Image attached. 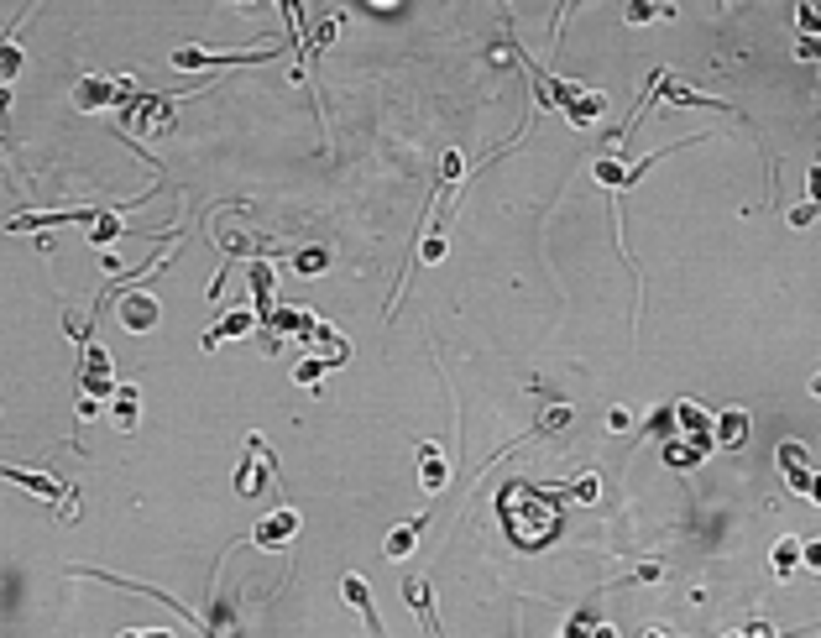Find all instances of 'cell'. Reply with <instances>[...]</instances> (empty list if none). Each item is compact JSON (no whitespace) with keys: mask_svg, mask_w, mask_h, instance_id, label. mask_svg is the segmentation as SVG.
Here are the masks:
<instances>
[{"mask_svg":"<svg viewBox=\"0 0 821 638\" xmlns=\"http://www.w3.org/2000/svg\"><path fill=\"white\" fill-rule=\"evenodd\" d=\"M706 450H712V435H675V440L665 445V466L691 471L696 461H706Z\"/></svg>","mask_w":821,"mask_h":638,"instance_id":"16","label":"cell"},{"mask_svg":"<svg viewBox=\"0 0 821 638\" xmlns=\"http://www.w3.org/2000/svg\"><path fill=\"white\" fill-rule=\"evenodd\" d=\"M743 638H790V633H785V628H769V623H748Z\"/></svg>","mask_w":821,"mask_h":638,"instance_id":"44","label":"cell"},{"mask_svg":"<svg viewBox=\"0 0 821 638\" xmlns=\"http://www.w3.org/2000/svg\"><path fill=\"white\" fill-rule=\"evenodd\" d=\"M231 6H246V11H252V6H262V0H231Z\"/></svg>","mask_w":821,"mask_h":638,"instance_id":"50","label":"cell"},{"mask_svg":"<svg viewBox=\"0 0 821 638\" xmlns=\"http://www.w3.org/2000/svg\"><path fill=\"white\" fill-rule=\"evenodd\" d=\"M565 492L576 497V503H597V497H602V476L586 471V476H576V482H565Z\"/></svg>","mask_w":821,"mask_h":638,"instance_id":"35","label":"cell"},{"mask_svg":"<svg viewBox=\"0 0 821 638\" xmlns=\"http://www.w3.org/2000/svg\"><path fill=\"white\" fill-rule=\"evenodd\" d=\"M445 252H450V241H445V194H440L435 215H429V225H424V246H419V257L435 267V262H445Z\"/></svg>","mask_w":821,"mask_h":638,"instance_id":"22","label":"cell"},{"mask_svg":"<svg viewBox=\"0 0 821 638\" xmlns=\"http://www.w3.org/2000/svg\"><path fill=\"white\" fill-rule=\"evenodd\" d=\"M811 393H816V398H821V372H816V377H811Z\"/></svg>","mask_w":821,"mask_h":638,"instance_id":"51","label":"cell"},{"mask_svg":"<svg viewBox=\"0 0 821 638\" xmlns=\"http://www.w3.org/2000/svg\"><path fill=\"white\" fill-rule=\"evenodd\" d=\"M649 95H665V100H675V105H696V110H733V105H722V100H706L701 89L680 84V79H665V74H654V89H649Z\"/></svg>","mask_w":821,"mask_h":638,"instance_id":"17","label":"cell"},{"mask_svg":"<svg viewBox=\"0 0 821 638\" xmlns=\"http://www.w3.org/2000/svg\"><path fill=\"white\" fill-rule=\"evenodd\" d=\"M116 304H121V325L131 335H147V330H157V319H163V304H157L152 293H142V288L116 293Z\"/></svg>","mask_w":821,"mask_h":638,"instance_id":"10","label":"cell"},{"mask_svg":"<svg viewBox=\"0 0 821 638\" xmlns=\"http://www.w3.org/2000/svg\"><path fill=\"white\" fill-rule=\"evenodd\" d=\"M110 419H116L121 435H131V429L142 424V393H136V382L116 387V398H110Z\"/></svg>","mask_w":821,"mask_h":638,"instance_id":"20","label":"cell"},{"mask_svg":"<svg viewBox=\"0 0 821 638\" xmlns=\"http://www.w3.org/2000/svg\"><path fill=\"white\" fill-rule=\"evenodd\" d=\"M121 236H131L126 225H121V210H100V215H95V236H89V241H95V246H110V241H121Z\"/></svg>","mask_w":821,"mask_h":638,"instance_id":"30","label":"cell"},{"mask_svg":"<svg viewBox=\"0 0 821 638\" xmlns=\"http://www.w3.org/2000/svg\"><path fill=\"white\" fill-rule=\"evenodd\" d=\"M665 16H675L670 0H628V6H623L628 27H649V21H665Z\"/></svg>","mask_w":821,"mask_h":638,"instance_id":"29","label":"cell"},{"mask_svg":"<svg viewBox=\"0 0 821 638\" xmlns=\"http://www.w3.org/2000/svg\"><path fill=\"white\" fill-rule=\"evenodd\" d=\"M267 325L278 330V335H299V340H309L319 319H314L309 309H299V304H283V309H272V319H267Z\"/></svg>","mask_w":821,"mask_h":638,"instance_id":"23","label":"cell"},{"mask_svg":"<svg viewBox=\"0 0 821 638\" xmlns=\"http://www.w3.org/2000/svg\"><path fill=\"white\" fill-rule=\"evenodd\" d=\"M795 27L801 37H821V0H795Z\"/></svg>","mask_w":821,"mask_h":638,"instance_id":"33","label":"cell"},{"mask_svg":"<svg viewBox=\"0 0 821 638\" xmlns=\"http://www.w3.org/2000/svg\"><path fill=\"white\" fill-rule=\"evenodd\" d=\"M424 523H429V518H408V523H398V529L382 539V555H387V560H408V555H414V544H419V534H424Z\"/></svg>","mask_w":821,"mask_h":638,"instance_id":"24","label":"cell"},{"mask_svg":"<svg viewBox=\"0 0 821 638\" xmlns=\"http://www.w3.org/2000/svg\"><path fill=\"white\" fill-rule=\"evenodd\" d=\"M461 173H466V157L461 152H445V184H440V194H450L455 184H461Z\"/></svg>","mask_w":821,"mask_h":638,"instance_id":"38","label":"cell"},{"mask_svg":"<svg viewBox=\"0 0 821 638\" xmlns=\"http://www.w3.org/2000/svg\"><path fill=\"white\" fill-rule=\"evenodd\" d=\"M774 461H780V476H785V487H790L795 497H806L811 476H816V466H811V450H806L801 440H780V450H774Z\"/></svg>","mask_w":821,"mask_h":638,"instance_id":"11","label":"cell"},{"mask_svg":"<svg viewBox=\"0 0 821 638\" xmlns=\"http://www.w3.org/2000/svg\"><path fill=\"white\" fill-rule=\"evenodd\" d=\"M555 110L581 131V126H597V121H602L607 95H602V89H581V84H560V79H555Z\"/></svg>","mask_w":821,"mask_h":638,"instance_id":"3","label":"cell"},{"mask_svg":"<svg viewBox=\"0 0 821 638\" xmlns=\"http://www.w3.org/2000/svg\"><path fill=\"white\" fill-rule=\"evenodd\" d=\"M806 503H816V508H821V471L811 476V487H806Z\"/></svg>","mask_w":821,"mask_h":638,"instance_id":"48","label":"cell"},{"mask_svg":"<svg viewBox=\"0 0 821 638\" xmlns=\"http://www.w3.org/2000/svg\"><path fill=\"white\" fill-rule=\"evenodd\" d=\"M252 325H257V314H252V309H231V314H220V325H215V330H204V351H220L225 340L252 335Z\"/></svg>","mask_w":821,"mask_h":638,"instance_id":"19","label":"cell"},{"mask_svg":"<svg viewBox=\"0 0 821 638\" xmlns=\"http://www.w3.org/2000/svg\"><path fill=\"white\" fill-rule=\"evenodd\" d=\"M340 602H346L351 612H361L372 628V638H382V623H377V597H372V586L361 581V576H340Z\"/></svg>","mask_w":821,"mask_h":638,"instance_id":"14","label":"cell"},{"mask_svg":"<svg viewBox=\"0 0 821 638\" xmlns=\"http://www.w3.org/2000/svg\"><path fill=\"white\" fill-rule=\"evenodd\" d=\"M116 638H173L168 628H121Z\"/></svg>","mask_w":821,"mask_h":638,"instance_id":"46","label":"cell"},{"mask_svg":"<svg viewBox=\"0 0 821 638\" xmlns=\"http://www.w3.org/2000/svg\"><path fill=\"white\" fill-rule=\"evenodd\" d=\"M325 372H330L325 356H304L299 367H293V382H299V387H319V382H325Z\"/></svg>","mask_w":821,"mask_h":638,"instance_id":"34","label":"cell"},{"mask_svg":"<svg viewBox=\"0 0 821 638\" xmlns=\"http://www.w3.org/2000/svg\"><path fill=\"white\" fill-rule=\"evenodd\" d=\"M340 27H346V16H325V21H319V27H314V37H309V63H314V53H325L330 42L340 37Z\"/></svg>","mask_w":821,"mask_h":638,"instance_id":"32","label":"cell"},{"mask_svg":"<svg viewBox=\"0 0 821 638\" xmlns=\"http://www.w3.org/2000/svg\"><path fill=\"white\" fill-rule=\"evenodd\" d=\"M591 638H618V633H612L607 623H597V628H591Z\"/></svg>","mask_w":821,"mask_h":638,"instance_id":"49","label":"cell"},{"mask_svg":"<svg viewBox=\"0 0 821 638\" xmlns=\"http://www.w3.org/2000/svg\"><path fill=\"white\" fill-rule=\"evenodd\" d=\"M403 602L414 607V618H419L424 638H445V633H440V618H435V591H429L424 576H403Z\"/></svg>","mask_w":821,"mask_h":638,"instance_id":"13","label":"cell"},{"mask_svg":"<svg viewBox=\"0 0 821 638\" xmlns=\"http://www.w3.org/2000/svg\"><path fill=\"white\" fill-rule=\"evenodd\" d=\"M717 638H743V633H717Z\"/></svg>","mask_w":821,"mask_h":638,"instance_id":"53","label":"cell"},{"mask_svg":"<svg viewBox=\"0 0 821 638\" xmlns=\"http://www.w3.org/2000/svg\"><path fill=\"white\" fill-rule=\"evenodd\" d=\"M816 220V204L806 199V204H795V210H790V225H811Z\"/></svg>","mask_w":821,"mask_h":638,"instance_id":"47","label":"cell"},{"mask_svg":"<svg viewBox=\"0 0 821 638\" xmlns=\"http://www.w3.org/2000/svg\"><path fill=\"white\" fill-rule=\"evenodd\" d=\"M675 429L680 435H712V414H706L696 398H680L675 403Z\"/></svg>","mask_w":821,"mask_h":638,"instance_id":"28","label":"cell"},{"mask_svg":"<svg viewBox=\"0 0 821 638\" xmlns=\"http://www.w3.org/2000/svg\"><path fill=\"white\" fill-rule=\"evenodd\" d=\"M570 419H576V408H570V403H555L550 414H544V419L534 424V435H560V429H565Z\"/></svg>","mask_w":821,"mask_h":638,"instance_id":"36","label":"cell"},{"mask_svg":"<svg viewBox=\"0 0 821 638\" xmlns=\"http://www.w3.org/2000/svg\"><path fill=\"white\" fill-rule=\"evenodd\" d=\"M272 476H278V461H272V450L262 435H246V455L236 466V492L241 497H262L272 487Z\"/></svg>","mask_w":821,"mask_h":638,"instance_id":"2","label":"cell"},{"mask_svg":"<svg viewBox=\"0 0 821 638\" xmlns=\"http://www.w3.org/2000/svg\"><path fill=\"white\" fill-rule=\"evenodd\" d=\"M769 571L780 576V581H790L795 571H801V539H774V550H769Z\"/></svg>","mask_w":821,"mask_h":638,"instance_id":"27","label":"cell"},{"mask_svg":"<svg viewBox=\"0 0 821 638\" xmlns=\"http://www.w3.org/2000/svg\"><path fill=\"white\" fill-rule=\"evenodd\" d=\"M100 210H89V204H79V210H42V215H16L11 231H48V225H74V220H95Z\"/></svg>","mask_w":821,"mask_h":638,"instance_id":"21","label":"cell"},{"mask_svg":"<svg viewBox=\"0 0 821 638\" xmlns=\"http://www.w3.org/2000/svg\"><path fill=\"white\" fill-rule=\"evenodd\" d=\"M748 429H754V419H748V408H717L712 414V445L717 450H743L748 445Z\"/></svg>","mask_w":821,"mask_h":638,"instance_id":"12","label":"cell"},{"mask_svg":"<svg viewBox=\"0 0 821 638\" xmlns=\"http://www.w3.org/2000/svg\"><path fill=\"white\" fill-rule=\"evenodd\" d=\"M299 508H272L262 523H257V529L252 534H246V539H252L257 544V550H288V544H293V534H299Z\"/></svg>","mask_w":821,"mask_h":638,"instance_id":"8","label":"cell"},{"mask_svg":"<svg viewBox=\"0 0 821 638\" xmlns=\"http://www.w3.org/2000/svg\"><path fill=\"white\" fill-rule=\"evenodd\" d=\"M0 482H16L21 492L42 497V503H68V497H74V487L58 482V476H48V471H27V466H11V461H0Z\"/></svg>","mask_w":821,"mask_h":638,"instance_id":"7","label":"cell"},{"mask_svg":"<svg viewBox=\"0 0 821 638\" xmlns=\"http://www.w3.org/2000/svg\"><path fill=\"white\" fill-rule=\"evenodd\" d=\"M116 367H110V356L95 335L84 330V372H79V398H95V403H110L116 398Z\"/></svg>","mask_w":821,"mask_h":638,"instance_id":"1","label":"cell"},{"mask_svg":"<svg viewBox=\"0 0 821 638\" xmlns=\"http://www.w3.org/2000/svg\"><path fill=\"white\" fill-rule=\"evenodd\" d=\"M644 638H665V633H654V628H649V633H644Z\"/></svg>","mask_w":821,"mask_h":638,"instance_id":"52","label":"cell"},{"mask_svg":"<svg viewBox=\"0 0 821 638\" xmlns=\"http://www.w3.org/2000/svg\"><path fill=\"white\" fill-rule=\"evenodd\" d=\"M670 147H659V152H649V157H638V163H618V157H597V163H591V178H597V184L607 189V194H628L633 184H638V178H644L654 163H659V157H665Z\"/></svg>","mask_w":821,"mask_h":638,"instance_id":"4","label":"cell"},{"mask_svg":"<svg viewBox=\"0 0 821 638\" xmlns=\"http://www.w3.org/2000/svg\"><path fill=\"white\" fill-rule=\"evenodd\" d=\"M445 482H450L445 450H440L435 440H424V445H419V487H424V492H445Z\"/></svg>","mask_w":821,"mask_h":638,"instance_id":"18","label":"cell"},{"mask_svg":"<svg viewBox=\"0 0 821 638\" xmlns=\"http://www.w3.org/2000/svg\"><path fill=\"white\" fill-rule=\"evenodd\" d=\"M586 628H597V623H591V612H570V623H565V638H581Z\"/></svg>","mask_w":821,"mask_h":638,"instance_id":"42","label":"cell"},{"mask_svg":"<svg viewBox=\"0 0 821 638\" xmlns=\"http://www.w3.org/2000/svg\"><path fill=\"white\" fill-rule=\"evenodd\" d=\"M649 440H675V408H654V419H649Z\"/></svg>","mask_w":821,"mask_h":638,"instance_id":"37","label":"cell"},{"mask_svg":"<svg viewBox=\"0 0 821 638\" xmlns=\"http://www.w3.org/2000/svg\"><path fill=\"white\" fill-rule=\"evenodd\" d=\"M246 283H252V314H257V325H267L272 309H278V304H272V267L262 257H252V262H246Z\"/></svg>","mask_w":821,"mask_h":638,"instance_id":"15","label":"cell"},{"mask_svg":"<svg viewBox=\"0 0 821 638\" xmlns=\"http://www.w3.org/2000/svg\"><path fill=\"white\" fill-rule=\"evenodd\" d=\"M801 571L821 576V539H806V544H801Z\"/></svg>","mask_w":821,"mask_h":638,"instance_id":"39","label":"cell"},{"mask_svg":"<svg viewBox=\"0 0 821 638\" xmlns=\"http://www.w3.org/2000/svg\"><path fill=\"white\" fill-rule=\"evenodd\" d=\"M309 340H314L319 351H325V361H330V367H346V361H351V340L340 335V330H330L325 319H319V325H314V335H309Z\"/></svg>","mask_w":821,"mask_h":638,"instance_id":"26","label":"cell"},{"mask_svg":"<svg viewBox=\"0 0 821 638\" xmlns=\"http://www.w3.org/2000/svg\"><path fill=\"white\" fill-rule=\"evenodd\" d=\"M325 267H330L325 246H304V252H293V272H299V278H319Z\"/></svg>","mask_w":821,"mask_h":638,"instance_id":"31","label":"cell"},{"mask_svg":"<svg viewBox=\"0 0 821 638\" xmlns=\"http://www.w3.org/2000/svg\"><path fill=\"white\" fill-rule=\"evenodd\" d=\"M21 58L27 53H21V16H16L6 27V37H0V84H11L21 74Z\"/></svg>","mask_w":821,"mask_h":638,"instance_id":"25","label":"cell"},{"mask_svg":"<svg viewBox=\"0 0 821 638\" xmlns=\"http://www.w3.org/2000/svg\"><path fill=\"white\" fill-rule=\"evenodd\" d=\"M278 58V48H257V53H204V48H178L173 68L178 74H199V68H220V63H267Z\"/></svg>","mask_w":821,"mask_h":638,"instance_id":"9","label":"cell"},{"mask_svg":"<svg viewBox=\"0 0 821 638\" xmlns=\"http://www.w3.org/2000/svg\"><path fill=\"white\" fill-rule=\"evenodd\" d=\"M795 58H811V63H821V42H816V37H795Z\"/></svg>","mask_w":821,"mask_h":638,"instance_id":"43","label":"cell"},{"mask_svg":"<svg viewBox=\"0 0 821 638\" xmlns=\"http://www.w3.org/2000/svg\"><path fill=\"white\" fill-rule=\"evenodd\" d=\"M126 100H136V84H116V79H100V74H89L74 84V105L79 110H121Z\"/></svg>","mask_w":821,"mask_h":638,"instance_id":"5","label":"cell"},{"mask_svg":"<svg viewBox=\"0 0 821 638\" xmlns=\"http://www.w3.org/2000/svg\"><path fill=\"white\" fill-rule=\"evenodd\" d=\"M607 429H618V435H628V429H633V414H628V408H612V414H607Z\"/></svg>","mask_w":821,"mask_h":638,"instance_id":"45","label":"cell"},{"mask_svg":"<svg viewBox=\"0 0 821 638\" xmlns=\"http://www.w3.org/2000/svg\"><path fill=\"white\" fill-rule=\"evenodd\" d=\"M659 576H665V565H659V560H649V565H638V571H633L628 581H638V586H649V581H659Z\"/></svg>","mask_w":821,"mask_h":638,"instance_id":"41","label":"cell"},{"mask_svg":"<svg viewBox=\"0 0 821 638\" xmlns=\"http://www.w3.org/2000/svg\"><path fill=\"white\" fill-rule=\"evenodd\" d=\"M806 199H811L816 210H821V157H816V163H811V173H806Z\"/></svg>","mask_w":821,"mask_h":638,"instance_id":"40","label":"cell"},{"mask_svg":"<svg viewBox=\"0 0 821 638\" xmlns=\"http://www.w3.org/2000/svg\"><path fill=\"white\" fill-rule=\"evenodd\" d=\"M173 105L178 100H168V95H136V100L121 105V126L126 131H168L173 126Z\"/></svg>","mask_w":821,"mask_h":638,"instance_id":"6","label":"cell"}]
</instances>
